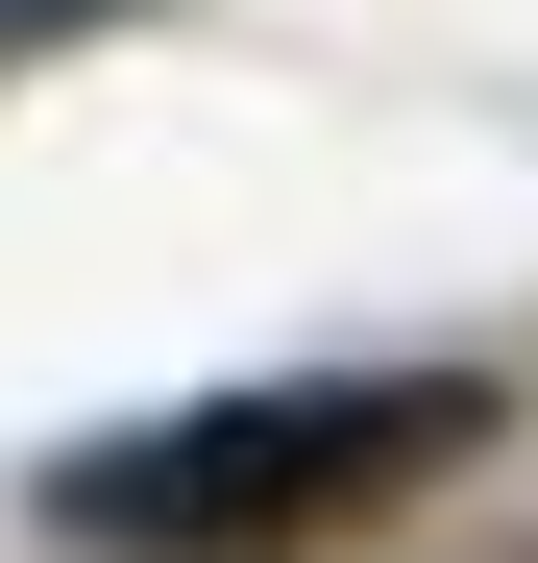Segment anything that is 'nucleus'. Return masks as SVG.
I'll return each instance as SVG.
<instances>
[{
    "instance_id": "f257e3e1",
    "label": "nucleus",
    "mask_w": 538,
    "mask_h": 563,
    "mask_svg": "<svg viewBox=\"0 0 538 563\" xmlns=\"http://www.w3.org/2000/svg\"><path fill=\"white\" fill-rule=\"evenodd\" d=\"M466 441H490L466 367H294V393H197V417L74 441L49 465V539H99V563H294L343 515L440 490Z\"/></svg>"
},
{
    "instance_id": "f03ea898",
    "label": "nucleus",
    "mask_w": 538,
    "mask_h": 563,
    "mask_svg": "<svg viewBox=\"0 0 538 563\" xmlns=\"http://www.w3.org/2000/svg\"><path fill=\"white\" fill-rule=\"evenodd\" d=\"M49 25H99V0H0V49H49Z\"/></svg>"
}]
</instances>
